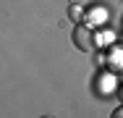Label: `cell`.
I'll return each instance as SVG.
<instances>
[{
    "label": "cell",
    "mask_w": 123,
    "mask_h": 118,
    "mask_svg": "<svg viewBox=\"0 0 123 118\" xmlns=\"http://www.w3.org/2000/svg\"><path fill=\"white\" fill-rule=\"evenodd\" d=\"M121 100H123V89H121Z\"/></svg>",
    "instance_id": "4"
},
{
    "label": "cell",
    "mask_w": 123,
    "mask_h": 118,
    "mask_svg": "<svg viewBox=\"0 0 123 118\" xmlns=\"http://www.w3.org/2000/svg\"><path fill=\"white\" fill-rule=\"evenodd\" d=\"M68 16H71V19L79 24V21H81V16H84V11H81V8H79V5L74 3V5H68Z\"/></svg>",
    "instance_id": "2"
},
{
    "label": "cell",
    "mask_w": 123,
    "mask_h": 118,
    "mask_svg": "<svg viewBox=\"0 0 123 118\" xmlns=\"http://www.w3.org/2000/svg\"><path fill=\"white\" fill-rule=\"evenodd\" d=\"M74 45L81 50V52H92L94 47H97V37H94V32L86 26V24H76L74 29Z\"/></svg>",
    "instance_id": "1"
},
{
    "label": "cell",
    "mask_w": 123,
    "mask_h": 118,
    "mask_svg": "<svg viewBox=\"0 0 123 118\" xmlns=\"http://www.w3.org/2000/svg\"><path fill=\"white\" fill-rule=\"evenodd\" d=\"M45 118H50V116H45Z\"/></svg>",
    "instance_id": "5"
},
{
    "label": "cell",
    "mask_w": 123,
    "mask_h": 118,
    "mask_svg": "<svg viewBox=\"0 0 123 118\" xmlns=\"http://www.w3.org/2000/svg\"><path fill=\"white\" fill-rule=\"evenodd\" d=\"M110 118H123V108H115V110H113V116Z\"/></svg>",
    "instance_id": "3"
}]
</instances>
